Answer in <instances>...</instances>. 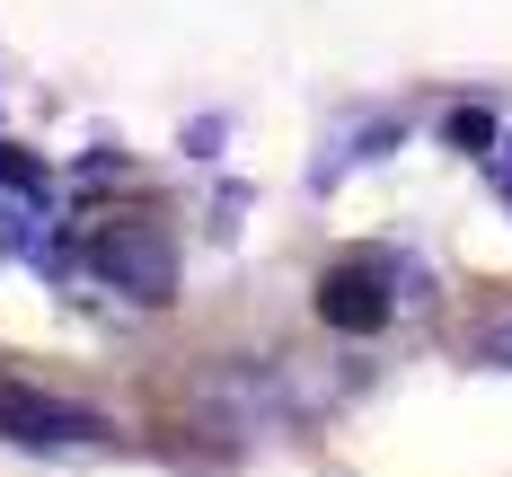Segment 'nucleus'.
Returning a JSON list of instances; mask_svg holds the SVG:
<instances>
[{
  "label": "nucleus",
  "mask_w": 512,
  "mask_h": 477,
  "mask_svg": "<svg viewBox=\"0 0 512 477\" xmlns=\"http://www.w3.org/2000/svg\"><path fill=\"white\" fill-rule=\"evenodd\" d=\"M89 274L106 292H124L133 310H168L177 301V248L159 221H98L89 230Z\"/></svg>",
  "instance_id": "obj_1"
},
{
  "label": "nucleus",
  "mask_w": 512,
  "mask_h": 477,
  "mask_svg": "<svg viewBox=\"0 0 512 477\" xmlns=\"http://www.w3.org/2000/svg\"><path fill=\"white\" fill-rule=\"evenodd\" d=\"M398 301H424V274L398 257H345L318 274V318L336 327V336H380Z\"/></svg>",
  "instance_id": "obj_2"
},
{
  "label": "nucleus",
  "mask_w": 512,
  "mask_h": 477,
  "mask_svg": "<svg viewBox=\"0 0 512 477\" xmlns=\"http://www.w3.org/2000/svg\"><path fill=\"white\" fill-rule=\"evenodd\" d=\"M0 442H18V451H106L115 442V424L98 407H80V398H53L36 380H0Z\"/></svg>",
  "instance_id": "obj_3"
},
{
  "label": "nucleus",
  "mask_w": 512,
  "mask_h": 477,
  "mask_svg": "<svg viewBox=\"0 0 512 477\" xmlns=\"http://www.w3.org/2000/svg\"><path fill=\"white\" fill-rule=\"evenodd\" d=\"M451 142H460V151H495V115H486V106H460V115H451Z\"/></svg>",
  "instance_id": "obj_4"
},
{
  "label": "nucleus",
  "mask_w": 512,
  "mask_h": 477,
  "mask_svg": "<svg viewBox=\"0 0 512 477\" xmlns=\"http://www.w3.org/2000/svg\"><path fill=\"white\" fill-rule=\"evenodd\" d=\"M477 354H486L495 371H512V318H504V327H486V336H477Z\"/></svg>",
  "instance_id": "obj_5"
},
{
  "label": "nucleus",
  "mask_w": 512,
  "mask_h": 477,
  "mask_svg": "<svg viewBox=\"0 0 512 477\" xmlns=\"http://www.w3.org/2000/svg\"><path fill=\"white\" fill-rule=\"evenodd\" d=\"M495 186H504V195H512V159H504V168H495Z\"/></svg>",
  "instance_id": "obj_6"
}]
</instances>
